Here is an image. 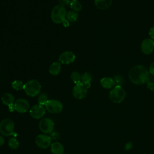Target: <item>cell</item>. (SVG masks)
Masks as SVG:
<instances>
[{
    "mask_svg": "<svg viewBox=\"0 0 154 154\" xmlns=\"http://www.w3.org/2000/svg\"><path fill=\"white\" fill-rule=\"evenodd\" d=\"M128 77L134 84L142 85L149 81V72L144 66L136 65L130 69Z\"/></svg>",
    "mask_w": 154,
    "mask_h": 154,
    "instance_id": "cell-1",
    "label": "cell"
},
{
    "mask_svg": "<svg viewBox=\"0 0 154 154\" xmlns=\"http://www.w3.org/2000/svg\"><path fill=\"white\" fill-rule=\"evenodd\" d=\"M41 88L39 81L36 79H31L25 84L23 90L28 96L34 97L40 94Z\"/></svg>",
    "mask_w": 154,
    "mask_h": 154,
    "instance_id": "cell-2",
    "label": "cell"
},
{
    "mask_svg": "<svg viewBox=\"0 0 154 154\" xmlns=\"http://www.w3.org/2000/svg\"><path fill=\"white\" fill-rule=\"evenodd\" d=\"M67 11L64 6L57 5L55 6L51 11V17L52 22L57 24L62 23L66 19Z\"/></svg>",
    "mask_w": 154,
    "mask_h": 154,
    "instance_id": "cell-3",
    "label": "cell"
},
{
    "mask_svg": "<svg viewBox=\"0 0 154 154\" xmlns=\"http://www.w3.org/2000/svg\"><path fill=\"white\" fill-rule=\"evenodd\" d=\"M109 97L113 103H119L126 97V91L122 86L115 85L110 91Z\"/></svg>",
    "mask_w": 154,
    "mask_h": 154,
    "instance_id": "cell-4",
    "label": "cell"
},
{
    "mask_svg": "<svg viewBox=\"0 0 154 154\" xmlns=\"http://www.w3.org/2000/svg\"><path fill=\"white\" fill-rule=\"evenodd\" d=\"M14 123L9 118L3 119L0 122V134L4 136H10L14 134Z\"/></svg>",
    "mask_w": 154,
    "mask_h": 154,
    "instance_id": "cell-5",
    "label": "cell"
},
{
    "mask_svg": "<svg viewBox=\"0 0 154 154\" xmlns=\"http://www.w3.org/2000/svg\"><path fill=\"white\" fill-rule=\"evenodd\" d=\"M46 109L50 113L58 114L62 111L63 105L58 100L49 99L45 105Z\"/></svg>",
    "mask_w": 154,
    "mask_h": 154,
    "instance_id": "cell-6",
    "label": "cell"
},
{
    "mask_svg": "<svg viewBox=\"0 0 154 154\" xmlns=\"http://www.w3.org/2000/svg\"><path fill=\"white\" fill-rule=\"evenodd\" d=\"M38 127L42 132L51 134L54 129V123L49 118H44L40 121Z\"/></svg>",
    "mask_w": 154,
    "mask_h": 154,
    "instance_id": "cell-7",
    "label": "cell"
},
{
    "mask_svg": "<svg viewBox=\"0 0 154 154\" xmlns=\"http://www.w3.org/2000/svg\"><path fill=\"white\" fill-rule=\"evenodd\" d=\"M87 90L88 88L82 82L75 84L72 90L73 96L77 99H82L86 96Z\"/></svg>",
    "mask_w": 154,
    "mask_h": 154,
    "instance_id": "cell-8",
    "label": "cell"
},
{
    "mask_svg": "<svg viewBox=\"0 0 154 154\" xmlns=\"http://www.w3.org/2000/svg\"><path fill=\"white\" fill-rule=\"evenodd\" d=\"M35 142L38 147L45 149L51 146V138L45 134H39L36 137Z\"/></svg>",
    "mask_w": 154,
    "mask_h": 154,
    "instance_id": "cell-9",
    "label": "cell"
},
{
    "mask_svg": "<svg viewBox=\"0 0 154 154\" xmlns=\"http://www.w3.org/2000/svg\"><path fill=\"white\" fill-rule=\"evenodd\" d=\"M46 112V109L43 105L37 104L33 105L29 109L31 116L35 119H40L42 118Z\"/></svg>",
    "mask_w": 154,
    "mask_h": 154,
    "instance_id": "cell-10",
    "label": "cell"
},
{
    "mask_svg": "<svg viewBox=\"0 0 154 154\" xmlns=\"http://www.w3.org/2000/svg\"><path fill=\"white\" fill-rule=\"evenodd\" d=\"M29 103L25 99L20 98L15 100L14 103V109L19 113H24L28 111Z\"/></svg>",
    "mask_w": 154,
    "mask_h": 154,
    "instance_id": "cell-11",
    "label": "cell"
},
{
    "mask_svg": "<svg viewBox=\"0 0 154 154\" xmlns=\"http://www.w3.org/2000/svg\"><path fill=\"white\" fill-rule=\"evenodd\" d=\"M141 50L146 55L152 54L154 51V40L149 38L144 39L141 44Z\"/></svg>",
    "mask_w": 154,
    "mask_h": 154,
    "instance_id": "cell-12",
    "label": "cell"
},
{
    "mask_svg": "<svg viewBox=\"0 0 154 154\" xmlns=\"http://www.w3.org/2000/svg\"><path fill=\"white\" fill-rule=\"evenodd\" d=\"M76 56L71 51H65L61 54L58 57V61L64 64H69L75 61Z\"/></svg>",
    "mask_w": 154,
    "mask_h": 154,
    "instance_id": "cell-13",
    "label": "cell"
},
{
    "mask_svg": "<svg viewBox=\"0 0 154 154\" xmlns=\"http://www.w3.org/2000/svg\"><path fill=\"white\" fill-rule=\"evenodd\" d=\"M1 101L5 105L8 106L10 111H13L14 109V103L15 102L13 95L10 93H4L1 97Z\"/></svg>",
    "mask_w": 154,
    "mask_h": 154,
    "instance_id": "cell-14",
    "label": "cell"
},
{
    "mask_svg": "<svg viewBox=\"0 0 154 154\" xmlns=\"http://www.w3.org/2000/svg\"><path fill=\"white\" fill-rule=\"evenodd\" d=\"M100 83L101 86L106 89L112 88L115 86V82L113 78L110 77H103L100 81Z\"/></svg>",
    "mask_w": 154,
    "mask_h": 154,
    "instance_id": "cell-15",
    "label": "cell"
},
{
    "mask_svg": "<svg viewBox=\"0 0 154 154\" xmlns=\"http://www.w3.org/2000/svg\"><path fill=\"white\" fill-rule=\"evenodd\" d=\"M112 0H94V3L96 8L100 10L108 8L112 4Z\"/></svg>",
    "mask_w": 154,
    "mask_h": 154,
    "instance_id": "cell-16",
    "label": "cell"
},
{
    "mask_svg": "<svg viewBox=\"0 0 154 154\" xmlns=\"http://www.w3.org/2000/svg\"><path fill=\"white\" fill-rule=\"evenodd\" d=\"M64 147L60 142H54L51 145V151L52 154H63Z\"/></svg>",
    "mask_w": 154,
    "mask_h": 154,
    "instance_id": "cell-17",
    "label": "cell"
},
{
    "mask_svg": "<svg viewBox=\"0 0 154 154\" xmlns=\"http://www.w3.org/2000/svg\"><path fill=\"white\" fill-rule=\"evenodd\" d=\"M61 64L59 62L55 61L51 64L49 68V72L53 76L58 75L61 71Z\"/></svg>",
    "mask_w": 154,
    "mask_h": 154,
    "instance_id": "cell-18",
    "label": "cell"
},
{
    "mask_svg": "<svg viewBox=\"0 0 154 154\" xmlns=\"http://www.w3.org/2000/svg\"><path fill=\"white\" fill-rule=\"evenodd\" d=\"M92 81V77L90 73L88 72L84 73L81 76V82H82L87 88L91 87V82Z\"/></svg>",
    "mask_w": 154,
    "mask_h": 154,
    "instance_id": "cell-19",
    "label": "cell"
},
{
    "mask_svg": "<svg viewBox=\"0 0 154 154\" xmlns=\"http://www.w3.org/2000/svg\"><path fill=\"white\" fill-rule=\"evenodd\" d=\"M78 19V14L75 11H69L66 14V19L69 22H75Z\"/></svg>",
    "mask_w": 154,
    "mask_h": 154,
    "instance_id": "cell-20",
    "label": "cell"
},
{
    "mask_svg": "<svg viewBox=\"0 0 154 154\" xmlns=\"http://www.w3.org/2000/svg\"><path fill=\"white\" fill-rule=\"evenodd\" d=\"M70 7L75 11H79L82 9V5L78 0H72L69 4Z\"/></svg>",
    "mask_w": 154,
    "mask_h": 154,
    "instance_id": "cell-21",
    "label": "cell"
},
{
    "mask_svg": "<svg viewBox=\"0 0 154 154\" xmlns=\"http://www.w3.org/2000/svg\"><path fill=\"white\" fill-rule=\"evenodd\" d=\"M24 85H25V84H23V82L20 80H14L11 83L12 88L17 91L23 90Z\"/></svg>",
    "mask_w": 154,
    "mask_h": 154,
    "instance_id": "cell-22",
    "label": "cell"
},
{
    "mask_svg": "<svg viewBox=\"0 0 154 154\" xmlns=\"http://www.w3.org/2000/svg\"><path fill=\"white\" fill-rule=\"evenodd\" d=\"M70 78L75 84L81 82V76L78 72H73L71 73Z\"/></svg>",
    "mask_w": 154,
    "mask_h": 154,
    "instance_id": "cell-23",
    "label": "cell"
},
{
    "mask_svg": "<svg viewBox=\"0 0 154 154\" xmlns=\"http://www.w3.org/2000/svg\"><path fill=\"white\" fill-rule=\"evenodd\" d=\"M8 144L10 148L13 150L17 149L19 146V141L15 137H11V138H10V140H8Z\"/></svg>",
    "mask_w": 154,
    "mask_h": 154,
    "instance_id": "cell-24",
    "label": "cell"
},
{
    "mask_svg": "<svg viewBox=\"0 0 154 154\" xmlns=\"http://www.w3.org/2000/svg\"><path fill=\"white\" fill-rule=\"evenodd\" d=\"M48 96L45 93H41L38 97V103L40 105H45L48 100Z\"/></svg>",
    "mask_w": 154,
    "mask_h": 154,
    "instance_id": "cell-25",
    "label": "cell"
},
{
    "mask_svg": "<svg viewBox=\"0 0 154 154\" xmlns=\"http://www.w3.org/2000/svg\"><path fill=\"white\" fill-rule=\"evenodd\" d=\"M113 79L115 82V85H119V86H122L123 85L124 83V80L123 77L120 75H116L113 77Z\"/></svg>",
    "mask_w": 154,
    "mask_h": 154,
    "instance_id": "cell-26",
    "label": "cell"
},
{
    "mask_svg": "<svg viewBox=\"0 0 154 154\" xmlns=\"http://www.w3.org/2000/svg\"><path fill=\"white\" fill-rule=\"evenodd\" d=\"M147 88L152 91H154V81H149L147 83Z\"/></svg>",
    "mask_w": 154,
    "mask_h": 154,
    "instance_id": "cell-27",
    "label": "cell"
},
{
    "mask_svg": "<svg viewBox=\"0 0 154 154\" xmlns=\"http://www.w3.org/2000/svg\"><path fill=\"white\" fill-rule=\"evenodd\" d=\"M58 2H60V5L64 7L70 4V0H58Z\"/></svg>",
    "mask_w": 154,
    "mask_h": 154,
    "instance_id": "cell-28",
    "label": "cell"
},
{
    "mask_svg": "<svg viewBox=\"0 0 154 154\" xmlns=\"http://www.w3.org/2000/svg\"><path fill=\"white\" fill-rule=\"evenodd\" d=\"M149 72L150 75L154 76V61L150 64L149 68Z\"/></svg>",
    "mask_w": 154,
    "mask_h": 154,
    "instance_id": "cell-29",
    "label": "cell"
},
{
    "mask_svg": "<svg viewBox=\"0 0 154 154\" xmlns=\"http://www.w3.org/2000/svg\"><path fill=\"white\" fill-rule=\"evenodd\" d=\"M149 35L150 37V38L154 40V26L152 27L149 31Z\"/></svg>",
    "mask_w": 154,
    "mask_h": 154,
    "instance_id": "cell-30",
    "label": "cell"
},
{
    "mask_svg": "<svg viewBox=\"0 0 154 154\" xmlns=\"http://www.w3.org/2000/svg\"><path fill=\"white\" fill-rule=\"evenodd\" d=\"M63 25H64V27H68L69 26V25H70V23H69V21L68 20H67L66 19L63 22Z\"/></svg>",
    "mask_w": 154,
    "mask_h": 154,
    "instance_id": "cell-31",
    "label": "cell"
},
{
    "mask_svg": "<svg viewBox=\"0 0 154 154\" xmlns=\"http://www.w3.org/2000/svg\"><path fill=\"white\" fill-rule=\"evenodd\" d=\"M132 146V144L131 143H130V142H129V143H128L125 145V149H126V150H129V149H131Z\"/></svg>",
    "mask_w": 154,
    "mask_h": 154,
    "instance_id": "cell-32",
    "label": "cell"
},
{
    "mask_svg": "<svg viewBox=\"0 0 154 154\" xmlns=\"http://www.w3.org/2000/svg\"><path fill=\"white\" fill-rule=\"evenodd\" d=\"M5 143V140L2 135H0V146H2Z\"/></svg>",
    "mask_w": 154,
    "mask_h": 154,
    "instance_id": "cell-33",
    "label": "cell"
}]
</instances>
